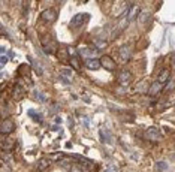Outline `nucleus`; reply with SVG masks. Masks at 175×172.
<instances>
[{
    "label": "nucleus",
    "mask_w": 175,
    "mask_h": 172,
    "mask_svg": "<svg viewBox=\"0 0 175 172\" xmlns=\"http://www.w3.org/2000/svg\"><path fill=\"white\" fill-rule=\"evenodd\" d=\"M60 80H61L63 84H69V83H70V81H67V78H64V77H60Z\"/></svg>",
    "instance_id": "5701e85b"
},
{
    "label": "nucleus",
    "mask_w": 175,
    "mask_h": 172,
    "mask_svg": "<svg viewBox=\"0 0 175 172\" xmlns=\"http://www.w3.org/2000/svg\"><path fill=\"white\" fill-rule=\"evenodd\" d=\"M23 96H24V87L21 86V84H15L14 90H12V97L15 100H20Z\"/></svg>",
    "instance_id": "9d476101"
},
{
    "label": "nucleus",
    "mask_w": 175,
    "mask_h": 172,
    "mask_svg": "<svg viewBox=\"0 0 175 172\" xmlns=\"http://www.w3.org/2000/svg\"><path fill=\"white\" fill-rule=\"evenodd\" d=\"M41 20H44L46 23H54L57 20V12L54 9H46L41 14Z\"/></svg>",
    "instance_id": "39448f33"
},
{
    "label": "nucleus",
    "mask_w": 175,
    "mask_h": 172,
    "mask_svg": "<svg viewBox=\"0 0 175 172\" xmlns=\"http://www.w3.org/2000/svg\"><path fill=\"white\" fill-rule=\"evenodd\" d=\"M86 18H88L87 14H77V15L70 20L69 27H70V29H78V27H81V26L86 23Z\"/></svg>",
    "instance_id": "f03ea898"
},
{
    "label": "nucleus",
    "mask_w": 175,
    "mask_h": 172,
    "mask_svg": "<svg viewBox=\"0 0 175 172\" xmlns=\"http://www.w3.org/2000/svg\"><path fill=\"white\" fill-rule=\"evenodd\" d=\"M108 43L105 42V41H96V46H97V49H100V48H103V46H106Z\"/></svg>",
    "instance_id": "412c9836"
},
{
    "label": "nucleus",
    "mask_w": 175,
    "mask_h": 172,
    "mask_svg": "<svg viewBox=\"0 0 175 172\" xmlns=\"http://www.w3.org/2000/svg\"><path fill=\"white\" fill-rule=\"evenodd\" d=\"M118 83L121 84V86H129L132 83V73L129 70H123V72H120V75H118Z\"/></svg>",
    "instance_id": "6e6552de"
},
{
    "label": "nucleus",
    "mask_w": 175,
    "mask_h": 172,
    "mask_svg": "<svg viewBox=\"0 0 175 172\" xmlns=\"http://www.w3.org/2000/svg\"><path fill=\"white\" fill-rule=\"evenodd\" d=\"M154 169L157 172H168L169 171V165H168L166 162H157V163L154 165Z\"/></svg>",
    "instance_id": "2eb2a0df"
},
{
    "label": "nucleus",
    "mask_w": 175,
    "mask_h": 172,
    "mask_svg": "<svg viewBox=\"0 0 175 172\" xmlns=\"http://www.w3.org/2000/svg\"><path fill=\"white\" fill-rule=\"evenodd\" d=\"M14 129H15V124H14V121L11 118H5L2 121V124H0V133L2 135H8V133L14 132Z\"/></svg>",
    "instance_id": "20e7f679"
},
{
    "label": "nucleus",
    "mask_w": 175,
    "mask_h": 172,
    "mask_svg": "<svg viewBox=\"0 0 175 172\" xmlns=\"http://www.w3.org/2000/svg\"><path fill=\"white\" fill-rule=\"evenodd\" d=\"M69 63H70V66H72L75 70H80V69H81V63H80L78 55H77V57H70V58H69Z\"/></svg>",
    "instance_id": "dca6fc26"
},
{
    "label": "nucleus",
    "mask_w": 175,
    "mask_h": 172,
    "mask_svg": "<svg viewBox=\"0 0 175 172\" xmlns=\"http://www.w3.org/2000/svg\"><path fill=\"white\" fill-rule=\"evenodd\" d=\"M0 147H2L3 151H11V148L14 147V139H6V138H3L2 142H0Z\"/></svg>",
    "instance_id": "ddd939ff"
},
{
    "label": "nucleus",
    "mask_w": 175,
    "mask_h": 172,
    "mask_svg": "<svg viewBox=\"0 0 175 172\" xmlns=\"http://www.w3.org/2000/svg\"><path fill=\"white\" fill-rule=\"evenodd\" d=\"M147 139H150V141H159L160 138H162V133H160V130L159 127H156V126H153V127H148V129L145 130V135H144Z\"/></svg>",
    "instance_id": "7ed1b4c3"
},
{
    "label": "nucleus",
    "mask_w": 175,
    "mask_h": 172,
    "mask_svg": "<svg viewBox=\"0 0 175 172\" xmlns=\"http://www.w3.org/2000/svg\"><path fill=\"white\" fill-rule=\"evenodd\" d=\"M118 55H120V58H121V61H123V63H127V61L130 60V57H132L130 45H129V43L121 45V46L118 48Z\"/></svg>",
    "instance_id": "f257e3e1"
},
{
    "label": "nucleus",
    "mask_w": 175,
    "mask_h": 172,
    "mask_svg": "<svg viewBox=\"0 0 175 172\" xmlns=\"http://www.w3.org/2000/svg\"><path fill=\"white\" fill-rule=\"evenodd\" d=\"M174 157H175V156H174Z\"/></svg>",
    "instance_id": "bb28decb"
},
{
    "label": "nucleus",
    "mask_w": 175,
    "mask_h": 172,
    "mask_svg": "<svg viewBox=\"0 0 175 172\" xmlns=\"http://www.w3.org/2000/svg\"><path fill=\"white\" fill-rule=\"evenodd\" d=\"M86 67L90 70H97L102 67V63L97 58H90V60H86Z\"/></svg>",
    "instance_id": "1a4fd4ad"
},
{
    "label": "nucleus",
    "mask_w": 175,
    "mask_h": 172,
    "mask_svg": "<svg viewBox=\"0 0 175 172\" xmlns=\"http://www.w3.org/2000/svg\"><path fill=\"white\" fill-rule=\"evenodd\" d=\"M35 97H38L41 102H46V96H45L44 93H41V91H38V90H35Z\"/></svg>",
    "instance_id": "aec40b11"
},
{
    "label": "nucleus",
    "mask_w": 175,
    "mask_h": 172,
    "mask_svg": "<svg viewBox=\"0 0 175 172\" xmlns=\"http://www.w3.org/2000/svg\"><path fill=\"white\" fill-rule=\"evenodd\" d=\"M174 66H175V61H174Z\"/></svg>",
    "instance_id": "a878e982"
},
{
    "label": "nucleus",
    "mask_w": 175,
    "mask_h": 172,
    "mask_svg": "<svg viewBox=\"0 0 175 172\" xmlns=\"http://www.w3.org/2000/svg\"><path fill=\"white\" fill-rule=\"evenodd\" d=\"M78 54L83 55V57H87V60H90V58H94L96 57L97 49L96 48H87V46H84V48H78Z\"/></svg>",
    "instance_id": "423d86ee"
},
{
    "label": "nucleus",
    "mask_w": 175,
    "mask_h": 172,
    "mask_svg": "<svg viewBox=\"0 0 175 172\" xmlns=\"http://www.w3.org/2000/svg\"><path fill=\"white\" fill-rule=\"evenodd\" d=\"M138 14H139V6L133 5L132 8H129V9H127V21L130 23V21H133V20H136Z\"/></svg>",
    "instance_id": "f8f14e48"
},
{
    "label": "nucleus",
    "mask_w": 175,
    "mask_h": 172,
    "mask_svg": "<svg viewBox=\"0 0 175 172\" xmlns=\"http://www.w3.org/2000/svg\"><path fill=\"white\" fill-rule=\"evenodd\" d=\"M29 114H30V117H32L33 120H36L38 123H42V120H44V118L41 117V114H39V112H35L33 109H30V111H29Z\"/></svg>",
    "instance_id": "a211bd4d"
},
{
    "label": "nucleus",
    "mask_w": 175,
    "mask_h": 172,
    "mask_svg": "<svg viewBox=\"0 0 175 172\" xmlns=\"http://www.w3.org/2000/svg\"><path fill=\"white\" fill-rule=\"evenodd\" d=\"M49 166V159H42L39 160V165H38V171H44L45 168Z\"/></svg>",
    "instance_id": "f3484780"
},
{
    "label": "nucleus",
    "mask_w": 175,
    "mask_h": 172,
    "mask_svg": "<svg viewBox=\"0 0 175 172\" xmlns=\"http://www.w3.org/2000/svg\"><path fill=\"white\" fill-rule=\"evenodd\" d=\"M172 58H174V61H175V52H174V54H172Z\"/></svg>",
    "instance_id": "b1692460"
},
{
    "label": "nucleus",
    "mask_w": 175,
    "mask_h": 172,
    "mask_svg": "<svg viewBox=\"0 0 175 172\" xmlns=\"http://www.w3.org/2000/svg\"><path fill=\"white\" fill-rule=\"evenodd\" d=\"M100 63H102V67H105V69H108V70H114V69L117 67L115 61H114L109 55H103V57L100 58Z\"/></svg>",
    "instance_id": "0eeeda50"
},
{
    "label": "nucleus",
    "mask_w": 175,
    "mask_h": 172,
    "mask_svg": "<svg viewBox=\"0 0 175 172\" xmlns=\"http://www.w3.org/2000/svg\"><path fill=\"white\" fill-rule=\"evenodd\" d=\"M169 70L168 69H163L162 72H160V75L157 77V83L159 84H162V86H166L168 84V81H169Z\"/></svg>",
    "instance_id": "9b49d317"
},
{
    "label": "nucleus",
    "mask_w": 175,
    "mask_h": 172,
    "mask_svg": "<svg viewBox=\"0 0 175 172\" xmlns=\"http://www.w3.org/2000/svg\"><path fill=\"white\" fill-rule=\"evenodd\" d=\"M106 172H111V171H106Z\"/></svg>",
    "instance_id": "393cba45"
},
{
    "label": "nucleus",
    "mask_w": 175,
    "mask_h": 172,
    "mask_svg": "<svg viewBox=\"0 0 175 172\" xmlns=\"http://www.w3.org/2000/svg\"><path fill=\"white\" fill-rule=\"evenodd\" d=\"M72 73H73V72H72V69H61V72H60V75H61V77H67L69 80L72 78Z\"/></svg>",
    "instance_id": "6ab92c4d"
},
{
    "label": "nucleus",
    "mask_w": 175,
    "mask_h": 172,
    "mask_svg": "<svg viewBox=\"0 0 175 172\" xmlns=\"http://www.w3.org/2000/svg\"><path fill=\"white\" fill-rule=\"evenodd\" d=\"M6 61H8V57H6V55H2V58H0V66L3 67V66L6 64Z\"/></svg>",
    "instance_id": "4be33fe9"
},
{
    "label": "nucleus",
    "mask_w": 175,
    "mask_h": 172,
    "mask_svg": "<svg viewBox=\"0 0 175 172\" xmlns=\"http://www.w3.org/2000/svg\"><path fill=\"white\" fill-rule=\"evenodd\" d=\"M162 87H163L162 84H159V83L156 81L153 86L148 88V94H151V96H156V94H159V93H160V90H162Z\"/></svg>",
    "instance_id": "4468645a"
}]
</instances>
